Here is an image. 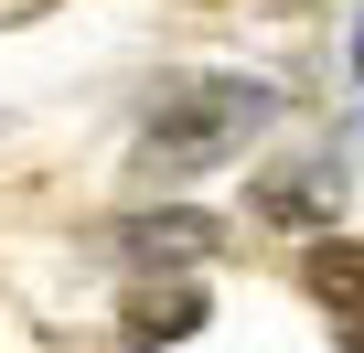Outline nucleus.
Wrapping results in <instances>:
<instances>
[{"label":"nucleus","mask_w":364,"mask_h":353,"mask_svg":"<svg viewBox=\"0 0 364 353\" xmlns=\"http://www.w3.org/2000/svg\"><path fill=\"white\" fill-rule=\"evenodd\" d=\"M279 11H311V0H279Z\"/></svg>","instance_id":"obj_7"},{"label":"nucleus","mask_w":364,"mask_h":353,"mask_svg":"<svg viewBox=\"0 0 364 353\" xmlns=\"http://www.w3.org/2000/svg\"><path fill=\"white\" fill-rule=\"evenodd\" d=\"M353 75H364V22H353Z\"/></svg>","instance_id":"obj_6"},{"label":"nucleus","mask_w":364,"mask_h":353,"mask_svg":"<svg viewBox=\"0 0 364 353\" xmlns=\"http://www.w3.org/2000/svg\"><path fill=\"white\" fill-rule=\"evenodd\" d=\"M300 268H311V300L332 310V332H343V342L364 353V246H343V236H321V246H311Z\"/></svg>","instance_id":"obj_4"},{"label":"nucleus","mask_w":364,"mask_h":353,"mask_svg":"<svg viewBox=\"0 0 364 353\" xmlns=\"http://www.w3.org/2000/svg\"><path fill=\"white\" fill-rule=\"evenodd\" d=\"M204 310H215V300H204V278H193V268H139V278L118 289V342H129V353L193 342V332H204Z\"/></svg>","instance_id":"obj_2"},{"label":"nucleus","mask_w":364,"mask_h":353,"mask_svg":"<svg viewBox=\"0 0 364 353\" xmlns=\"http://www.w3.org/2000/svg\"><path fill=\"white\" fill-rule=\"evenodd\" d=\"M332 204H343V183H321V171H268V183H257V214L268 225H332Z\"/></svg>","instance_id":"obj_5"},{"label":"nucleus","mask_w":364,"mask_h":353,"mask_svg":"<svg viewBox=\"0 0 364 353\" xmlns=\"http://www.w3.org/2000/svg\"><path fill=\"white\" fill-rule=\"evenodd\" d=\"M268 118H279V97L257 75H182V86H161L150 118H139V183H182V171L236 161Z\"/></svg>","instance_id":"obj_1"},{"label":"nucleus","mask_w":364,"mask_h":353,"mask_svg":"<svg viewBox=\"0 0 364 353\" xmlns=\"http://www.w3.org/2000/svg\"><path fill=\"white\" fill-rule=\"evenodd\" d=\"M215 246H225V225L193 214V204H139L118 225V257H139V268H204Z\"/></svg>","instance_id":"obj_3"}]
</instances>
